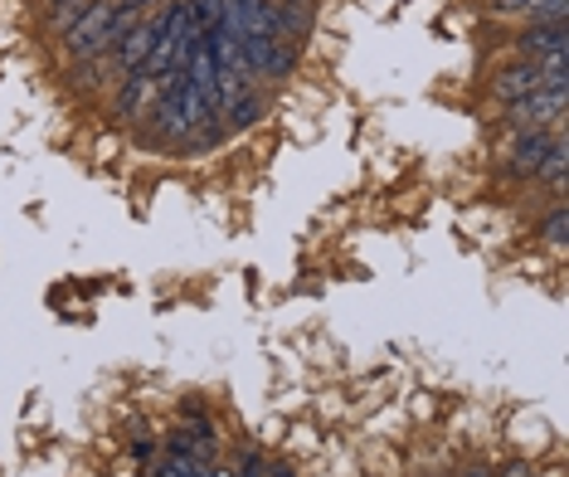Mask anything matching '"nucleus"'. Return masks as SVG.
<instances>
[{"instance_id": "obj_1", "label": "nucleus", "mask_w": 569, "mask_h": 477, "mask_svg": "<svg viewBox=\"0 0 569 477\" xmlns=\"http://www.w3.org/2000/svg\"><path fill=\"white\" fill-rule=\"evenodd\" d=\"M157 137L161 147H186V141H196V132L204 127V112H200V102H196V88H190V73L186 69H176V73H166L161 79V93H157Z\"/></svg>"}, {"instance_id": "obj_2", "label": "nucleus", "mask_w": 569, "mask_h": 477, "mask_svg": "<svg viewBox=\"0 0 569 477\" xmlns=\"http://www.w3.org/2000/svg\"><path fill=\"white\" fill-rule=\"evenodd\" d=\"M112 20H118V0H88L83 16L59 34L69 63H88V59H108L112 54Z\"/></svg>"}, {"instance_id": "obj_3", "label": "nucleus", "mask_w": 569, "mask_h": 477, "mask_svg": "<svg viewBox=\"0 0 569 477\" xmlns=\"http://www.w3.org/2000/svg\"><path fill=\"white\" fill-rule=\"evenodd\" d=\"M516 132H550L565 122V88H546V93H530L521 102H507Z\"/></svg>"}, {"instance_id": "obj_4", "label": "nucleus", "mask_w": 569, "mask_h": 477, "mask_svg": "<svg viewBox=\"0 0 569 477\" xmlns=\"http://www.w3.org/2000/svg\"><path fill=\"white\" fill-rule=\"evenodd\" d=\"M555 141H560V127H550V132H521L516 137V151H511V176H536L540 180V166H546Z\"/></svg>"}, {"instance_id": "obj_5", "label": "nucleus", "mask_w": 569, "mask_h": 477, "mask_svg": "<svg viewBox=\"0 0 569 477\" xmlns=\"http://www.w3.org/2000/svg\"><path fill=\"white\" fill-rule=\"evenodd\" d=\"M565 44H569V24H565V20H555V24H530L521 40H516L521 59H536V63L565 54Z\"/></svg>"}, {"instance_id": "obj_6", "label": "nucleus", "mask_w": 569, "mask_h": 477, "mask_svg": "<svg viewBox=\"0 0 569 477\" xmlns=\"http://www.w3.org/2000/svg\"><path fill=\"white\" fill-rule=\"evenodd\" d=\"M157 93H161V79H151V73H127V83H122V93H118V112L122 118H141V112L157 102Z\"/></svg>"}, {"instance_id": "obj_7", "label": "nucleus", "mask_w": 569, "mask_h": 477, "mask_svg": "<svg viewBox=\"0 0 569 477\" xmlns=\"http://www.w3.org/2000/svg\"><path fill=\"white\" fill-rule=\"evenodd\" d=\"M497 16H530L536 24H555L569 16V0H491Z\"/></svg>"}, {"instance_id": "obj_8", "label": "nucleus", "mask_w": 569, "mask_h": 477, "mask_svg": "<svg viewBox=\"0 0 569 477\" xmlns=\"http://www.w3.org/2000/svg\"><path fill=\"white\" fill-rule=\"evenodd\" d=\"M278 16V34L288 44H297L307 34V24H312V0H282V6H273Z\"/></svg>"}, {"instance_id": "obj_9", "label": "nucleus", "mask_w": 569, "mask_h": 477, "mask_svg": "<svg viewBox=\"0 0 569 477\" xmlns=\"http://www.w3.org/2000/svg\"><path fill=\"white\" fill-rule=\"evenodd\" d=\"M229 122L234 127H253L258 118H263V88H253V93H243L239 102H229Z\"/></svg>"}, {"instance_id": "obj_10", "label": "nucleus", "mask_w": 569, "mask_h": 477, "mask_svg": "<svg viewBox=\"0 0 569 477\" xmlns=\"http://www.w3.org/2000/svg\"><path fill=\"white\" fill-rule=\"evenodd\" d=\"M83 6H88V0H69V6H54V10H49V24H54V30L63 34V30H69L73 20L83 16Z\"/></svg>"}, {"instance_id": "obj_11", "label": "nucleus", "mask_w": 569, "mask_h": 477, "mask_svg": "<svg viewBox=\"0 0 569 477\" xmlns=\"http://www.w3.org/2000/svg\"><path fill=\"white\" fill-rule=\"evenodd\" d=\"M565 229H569V215L560 205V210H550V219H546V244L550 249H565Z\"/></svg>"}, {"instance_id": "obj_12", "label": "nucleus", "mask_w": 569, "mask_h": 477, "mask_svg": "<svg viewBox=\"0 0 569 477\" xmlns=\"http://www.w3.org/2000/svg\"><path fill=\"white\" fill-rule=\"evenodd\" d=\"M501 477H536V473H530V468H526V463H511V468H507V473H501Z\"/></svg>"}, {"instance_id": "obj_13", "label": "nucleus", "mask_w": 569, "mask_h": 477, "mask_svg": "<svg viewBox=\"0 0 569 477\" xmlns=\"http://www.w3.org/2000/svg\"><path fill=\"white\" fill-rule=\"evenodd\" d=\"M258 477H292V473H288V468H263Z\"/></svg>"}, {"instance_id": "obj_14", "label": "nucleus", "mask_w": 569, "mask_h": 477, "mask_svg": "<svg viewBox=\"0 0 569 477\" xmlns=\"http://www.w3.org/2000/svg\"><path fill=\"white\" fill-rule=\"evenodd\" d=\"M49 6H69V0H49Z\"/></svg>"}]
</instances>
